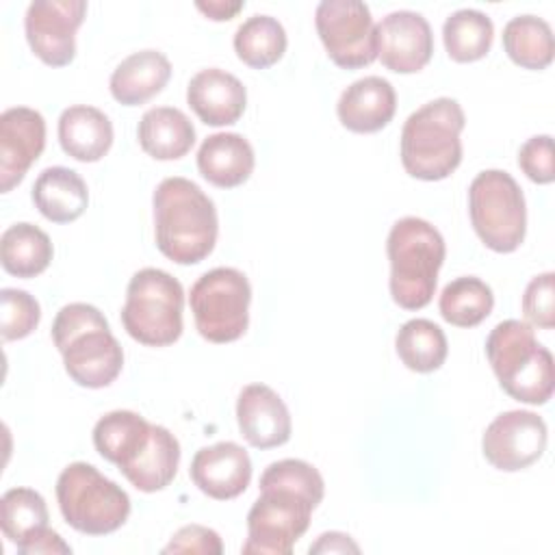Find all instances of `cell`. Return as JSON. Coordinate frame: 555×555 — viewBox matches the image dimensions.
I'll list each match as a JSON object with an SVG mask.
<instances>
[{
    "instance_id": "1",
    "label": "cell",
    "mask_w": 555,
    "mask_h": 555,
    "mask_svg": "<svg viewBox=\"0 0 555 555\" xmlns=\"http://www.w3.org/2000/svg\"><path fill=\"white\" fill-rule=\"evenodd\" d=\"M323 494V477L312 464L295 457L269 464L260 475V496L247 512V540L241 551L291 555Z\"/></svg>"
},
{
    "instance_id": "2",
    "label": "cell",
    "mask_w": 555,
    "mask_h": 555,
    "mask_svg": "<svg viewBox=\"0 0 555 555\" xmlns=\"http://www.w3.org/2000/svg\"><path fill=\"white\" fill-rule=\"evenodd\" d=\"M154 238L163 256L178 264L202 262L217 243L219 219L212 199L191 180L165 178L154 195Z\"/></svg>"
},
{
    "instance_id": "3",
    "label": "cell",
    "mask_w": 555,
    "mask_h": 555,
    "mask_svg": "<svg viewBox=\"0 0 555 555\" xmlns=\"http://www.w3.org/2000/svg\"><path fill=\"white\" fill-rule=\"evenodd\" d=\"M52 340L65 373L82 388L111 386L124 366V349L104 314L82 301L63 306L52 323Z\"/></svg>"
},
{
    "instance_id": "4",
    "label": "cell",
    "mask_w": 555,
    "mask_h": 555,
    "mask_svg": "<svg viewBox=\"0 0 555 555\" xmlns=\"http://www.w3.org/2000/svg\"><path fill=\"white\" fill-rule=\"evenodd\" d=\"M464 111L453 98H436L414 113L401 130V165L418 180L449 178L462 163Z\"/></svg>"
},
{
    "instance_id": "5",
    "label": "cell",
    "mask_w": 555,
    "mask_h": 555,
    "mask_svg": "<svg viewBox=\"0 0 555 555\" xmlns=\"http://www.w3.org/2000/svg\"><path fill=\"white\" fill-rule=\"evenodd\" d=\"M386 254L392 301L403 310L425 308L436 293L438 271L447 256L442 234L421 217H403L388 232Z\"/></svg>"
},
{
    "instance_id": "6",
    "label": "cell",
    "mask_w": 555,
    "mask_h": 555,
    "mask_svg": "<svg viewBox=\"0 0 555 555\" xmlns=\"http://www.w3.org/2000/svg\"><path fill=\"white\" fill-rule=\"evenodd\" d=\"M486 356L512 399L544 405L553 397V356L538 343L529 323L518 319L496 323L486 338Z\"/></svg>"
},
{
    "instance_id": "7",
    "label": "cell",
    "mask_w": 555,
    "mask_h": 555,
    "mask_svg": "<svg viewBox=\"0 0 555 555\" xmlns=\"http://www.w3.org/2000/svg\"><path fill=\"white\" fill-rule=\"evenodd\" d=\"M182 284L163 269L145 267L128 282L121 325L141 345L167 347L182 336Z\"/></svg>"
},
{
    "instance_id": "8",
    "label": "cell",
    "mask_w": 555,
    "mask_h": 555,
    "mask_svg": "<svg viewBox=\"0 0 555 555\" xmlns=\"http://www.w3.org/2000/svg\"><path fill=\"white\" fill-rule=\"evenodd\" d=\"M63 520L87 535L117 531L130 516L128 492L87 462H72L56 479Z\"/></svg>"
},
{
    "instance_id": "9",
    "label": "cell",
    "mask_w": 555,
    "mask_h": 555,
    "mask_svg": "<svg viewBox=\"0 0 555 555\" xmlns=\"http://www.w3.org/2000/svg\"><path fill=\"white\" fill-rule=\"evenodd\" d=\"M470 223L481 243L499 254L520 247L527 232V204L520 184L503 169L477 173L468 186Z\"/></svg>"
},
{
    "instance_id": "10",
    "label": "cell",
    "mask_w": 555,
    "mask_h": 555,
    "mask_svg": "<svg viewBox=\"0 0 555 555\" xmlns=\"http://www.w3.org/2000/svg\"><path fill=\"white\" fill-rule=\"evenodd\" d=\"M251 286L243 271L217 267L191 286L189 304L195 327L208 343L238 340L249 325Z\"/></svg>"
},
{
    "instance_id": "11",
    "label": "cell",
    "mask_w": 555,
    "mask_h": 555,
    "mask_svg": "<svg viewBox=\"0 0 555 555\" xmlns=\"http://www.w3.org/2000/svg\"><path fill=\"white\" fill-rule=\"evenodd\" d=\"M314 26L327 56L343 69H360L377 59V37L371 9L360 0H323Z\"/></svg>"
},
{
    "instance_id": "12",
    "label": "cell",
    "mask_w": 555,
    "mask_h": 555,
    "mask_svg": "<svg viewBox=\"0 0 555 555\" xmlns=\"http://www.w3.org/2000/svg\"><path fill=\"white\" fill-rule=\"evenodd\" d=\"M85 0H35L26 9L24 33L30 50L50 67H65L76 56V30L85 22Z\"/></svg>"
},
{
    "instance_id": "13",
    "label": "cell",
    "mask_w": 555,
    "mask_h": 555,
    "mask_svg": "<svg viewBox=\"0 0 555 555\" xmlns=\"http://www.w3.org/2000/svg\"><path fill=\"white\" fill-rule=\"evenodd\" d=\"M546 423L529 410L499 414L483 431V457L499 470L516 473L538 462L546 449Z\"/></svg>"
},
{
    "instance_id": "14",
    "label": "cell",
    "mask_w": 555,
    "mask_h": 555,
    "mask_svg": "<svg viewBox=\"0 0 555 555\" xmlns=\"http://www.w3.org/2000/svg\"><path fill=\"white\" fill-rule=\"evenodd\" d=\"M0 525L22 555H69L72 546L48 527L46 499L33 488H11L0 499Z\"/></svg>"
},
{
    "instance_id": "15",
    "label": "cell",
    "mask_w": 555,
    "mask_h": 555,
    "mask_svg": "<svg viewBox=\"0 0 555 555\" xmlns=\"http://www.w3.org/2000/svg\"><path fill=\"white\" fill-rule=\"evenodd\" d=\"M377 59L395 74L421 72L434 54L429 22L416 11H392L375 26Z\"/></svg>"
},
{
    "instance_id": "16",
    "label": "cell",
    "mask_w": 555,
    "mask_h": 555,
    "mask_svg": "<svg viewBox=\"0 0 555 555\" xmlns=\"http://www.w3.org/2000/svg\"><path fill=\"white\" fill-rule=\"evenodd\" d=\"M46 147V119L30 106H11L0 115V191L17 186Z\"/></svg>"
},
{
    "instance_id": "17",
    "label": "cell",
    "mask_w": 555,
    "mask_h": 555,
    "mask_svg": "<svg viewBox=\"0 0 555 555\" xmlns=\"http://www.w3.org/2000/svg\"><path fill=\"white\" fill-rule=\"evenodd\" d=\"M193 483L215 501H230L243 494L251 479V460L247 451L232 442L202 447L191 460Z\"/></svg>"
},
{
    "instance_id": "18",
    "label": "cell",
    "mask_w": 555,
    "mask_h": 555,
    "mask_svg": "<svg viewBox=\"0 0 555 555\" xmlns=\"http://www.w3.org/2000/svg\"><path fill=\"white\" fill-rule=\"evenodd\" d=\"M236 423L243 438L256 449L286 444L293 431L286 403L267 384H247L238 392Z\"/></svg>"
},
{
    "instance_id": "19",
    "label": "cell",
    "mask_w": 555,
    "mask_h": 555,
    "mask_svg": "<svg viewBox=\"0 0 555 555\" xmlns=\"http://www.w3.org/2000/svg\"><path fill=\"white\" fill-rule=\"evenodd\" d=\"M186 102L206 126H230L241 119L247 106V91L234 74L206 67L189 80Z\"/></svg>"
},
{
    "instance_id": "20",
    "label": "cell",
    "mask_w": 555,
    "mask_h": 555,
    "mask_svg": "<svg viewBox=\"0 0 555 555\" xmlns=\"http://www.w3.org/2000/svg\"><path fill=\"white\" fill-rule=\"evenodd\" d=\"M397 111L395 87L382 76H364L351 82L338 98V121L358 134L377 132L390 124Z\"/></svg>"
},
{
    "instance_id": "21",
    "label": "cell",
    "mask_w": 555,
    "mask_h": 555,
    "mask_svg": "<svg viewBox=\"0 0 555 555\" xmlns=\"http://www.w3.org/2000/svg\"><path fill=\"white\" fill-rule=\"evenodd\" d=\"M171 78V63L160 50H139L111 74V95L124 106H139L158 95Z\"/></svg>"
},
{
    "instance_id": "22",
    "label": "cell",
    "mask_w": 555,
    "mask_h": 555,
    "mask_svg": "<svg viewBox=\"0 0 555 555\" xmlns=\"http://www.w3.org/2000/svg\"><path fill=\"white\" fill-rule=\"evenodd\" d=\"M256 165L251 143L238 132H215L197 150V169L204 180L219 189L243 184Z\"/></svg>"
},
{
    "instance_id": "23",
    "label": "cell",
    "mask_w": 555,
    "mask_h": 555,
    "mask_svg": "<svg viewBox=\"0 0 555 555\" xmlns=\"http://www.w3.org/2000/svg\"><path fill=\"white\" fill-rule=\"evenodd\" d=\"M59 143L80 163H98L113 145V124L95 106L74 104L59 117Z\"/></svg>"
},
{
    "instance_id": "24",
    "label": "cell",
    "mask_w": 555,
    "mask_h": 555,
    "mask_svg": "<svg viewBox=\"0 0 555 555\" xmlns=\"http://www.w3.org/2000/svg\"><path fill=\"white\" fill-rule=\"evenodd\" d=\"M37 210L52 223L76 221L89 204V191L78 171L69 167H48L33 184Z\"/></svg>"
},
{
    "instance_id": "25",
    "label": "cell",
    "mask_w": 555,
    "mask_h": 555,
    "mask_svg": "<svg viewBox=\"0 0 555 555\" xmlns=\"http://www.w3.org/2000/svg\"><path fill=\"white\" fill-rule=\"evenodd\" d=\"M141 150L156 160H178L195 143L191 119L173 106H154L143 113L137 128Z\"/></svg>"
},
{
    "instance_id": "26",
    "label": "cell",
    "mask_w": 555,
    "mask_h": 555,
    "mask_svg": "<svg viewBox=\"0 0 555 555\" xmlns=\"http://www.w3.org/2000/svg\"><path fill=\"white\" fill-rule=\"evenodd\" d=\"M180 464V442L163 425H152V434L139 455L121 468L124 477L141 492H158L167 488Z\"/></svg>"
},
{
    "instance_id": "27",
    "label": "cell",
    "mask_w": 555,
    "mask_h": 555,
    "mask_svg": "<svg viewBox=\"0 0 555 555\" xmlns=\"http://www.w3.org/2000/svg\"><path fill=\"white\" fill-rule=\"evenodd\" d=\"M152 423L132 410H113L93 427L95 451L119 470L130 464L147 442Z\"/></svg>"
},
{
    "instance_id": "28",
    "label": "cell",
    "mask_w": 555,
    "mask_h": 555,
    "mask_svg": "<svg viewBox=\"0 0 555 555\" xmlns=\"http://www.w3.org/2000/svg\"><path fill=\"white\" fill-rule=\"evenodd\" d=\"M54 249L50 236L28 223L20 221L9 225L0 238V262L2 269L15 278H35L48 269Z\"/></svg>"
},
{
    "instance_id": "29",
    "label": "cell",
    "mask_w": 555,
    "mask_h": 555,
    "mask_svg": "<svg viewBox=\"0 0 555 555\" xmlns=\"http://www.w3.org/2000/svg\"><path fill=\"white\" fill-rule=\"evenodd\" d=\"M503 50L525 69H546L555 52L553 30L542 17L516 15L503 28Z\"/></svg>"
},
{
    "instance_id": "30",
    "label": "cell",
    "mask_w": 555,
    "mask_h": 555,
    "mask_svg": "<svg viewBox=\"0 0 555 555\" xmlns=\"http://www.w3.org/2000/svg\"><path fill=\"white\" fill-rule=\"evenodd\" d=\"M395 349L399 360L414 373L438 371L449 353L444 332L429 319L405 321L395 336Z\"/></svg>"
},
{
    "instance_id": "31",
    "label": "cell",
    "mask_w": 555,
    "mask_h": 555,
    "mask_svg": "<svg viewBox=\"0 0 555 555\" xmlns=\"http://www.w3.org/2000/svg\"><path fill=\"white\" fill-rule=\"evenodd\" d=\"M494 39L492 20L477 9H460L444 20L442 41L449 59L473 63L490 52Z\"/></svg>"
},
{
    "instance_id": "32",
    "label": "cell",
    "mask_w": 555,
    "mask_h": 555,
    "mask_svg": "<svg viewBox=\"0 0 555 555\" xmlns=\"http://www.w3.org/2000/svg\"><path fill=\"white\" fill-rule=\"evenodd\" d=\"M286 43L284 26L271 15H251L234 33L236 56L254 69L275 65L284 56Z\"/></svg>"
},
{
    "instance_id": "33",
    "label": "cell",
    "mask_w": 555,
    "mask_h": 555,
    "mask_svg": "<svg viewBox=\"0 0 555 555\" xmlns=\"http://www.w3.org/2000/svg\"><path fill=\"white\" fill-rule=\"evenodd\" d=\"M438 308L447 323L455 327H475L490 317L494 308V295L483 280L475 275H462L442 288Z\"/></svg>"
},
{
    "instance_id": "34",
    "label": "cell",
    "mask_w": 555,
    "mask_h": 555,
    "mask_svg": "<svg viewBox=\"0 0 555 555\" xmlns=\"http://www.w3.org/2000/svg\"><path fill=\"white\" fill-rule=\"evenodd\" d=\"M41 321L39 301L22 288L0 291V334L4 340H22Z\"/></svg>"
},
{
    "instance_id": "35",
    "label": "cell",
    "mask_w": 555,
    "mask_h": 555,
    "mask_svg": "<svg viewBox=\"0 0 555 555\" xmlns=\"http://www.w3.org/2000/svg\"><path fill=\"white\" fill-rule=\"evenodd\" d=\"M525 319L542 330L555 327V273L546 271L535 275L522 295Z\"/></svg>"
},
{
    "instance_id": "36",
    "label": "cell",
    "mask_w": 555,
    "mask_h": 555,
    "mask_svg": "<svg viewBox=\"0 0 555 555\" xmlns=\"http://www.w3.org/2000/svg\"><path fill=\"white\" fill-rule=\"evenodd\" d=\"M518 167L535 184H551L555 180L553 163V137L535 134L527 139L518 150Z\"/></svg>"
},
{
    "instance_id": "37",
    "label": "cell",
    "mask_w": 555,
    "mask_h": 555,
    "mask_svg": "<svg viewBox=\"0 0 555 555\" xmlns=\"http://www.w3.org/2000/svg\"><path fill=\"white\" fill-rule=\"evenodd\" d=\"M163 553H202V555H221L223 542L215 529L204 525H184L180 527Z\"/></svg>"
},
{
    "instance_id": "38",
    "label": "cell",
    "mask_w": 555,
    "mask_h": 555,
    "mask_svg": "<svg viewBox=\"0 0 555 555\" xmlns=\"http://www.w3.org/2000/svg\"><path fill=\"white\" fill-rule=\"evenodd\" d=\"M310 553H360V546L347 533L325 531L314 544H310Z\"/></svg>"
},
{
    "instance_id": "39",
    "label": "cell",
    "mask_w": 555,
    "mask_h": 555,
    "mask_svg": "<svg viewBox=\"0 0 555 555\" xmlns=\"http://www.w3.org/2000/svg\"><path fill=\"white\" fill-rule=\"evenodd\" d=\"M195 7L208 20L223 22V20H232L245 7V2H241V0H208V2H195Z\"/></svg>"
}]
</instances>
